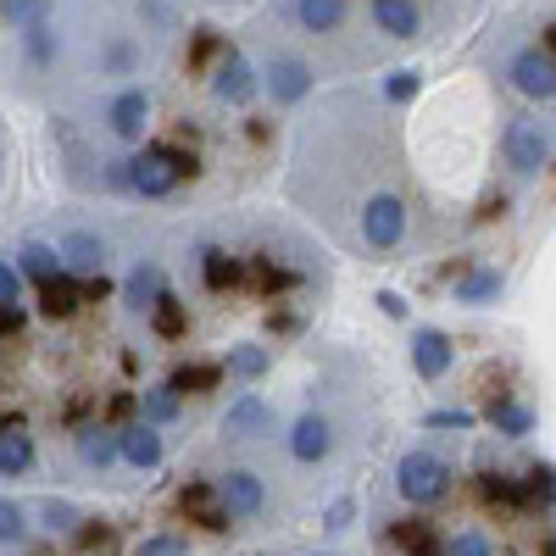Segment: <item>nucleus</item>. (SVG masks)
Wrapping results in <instances>:
<instances>
[{
	"instance_id": "393cba45",
	"label": "nucleus",
	"mask_w": 556,
	"mask_h": 556,
	"mask_svg": "<svg viewBox=\"0 0 556 556\" xmlns=\"http://www.w3.org/2000/svg\"><path fill=\"white\" fill-rule=\"evenodd\" d=\"M301 23H306L312 34L340 28V23H345V0H301Z\"/></svg>"
},
{
	"instance_id": "f704fd0d",
	"label": "nucleus",
	"mask_w": 556,
	"mask_h": 556,
	"mask_svg": "<svg viewBox=\"0 0 556 556\" xmlns=\"http://www.w3.org/2000/svg\"><path fill=\"white\" fill-rule=\"evenodd\" d=\"M134 556H184V540L178 534H156V540H139Z\"/></svg>"
},
{
	"instance_id": "9b49d317",
	"label": "nucleus",
	"mask_w": 556,
	"mask_h": 556,
	"mask_svg": "<svg viewBox=\"0 0 556 556\" xmlns=\"http://www.w3.org/2000/svg\"><path fill=\"white\" fill-rule=\"evenodd\" d=\"M412 362H417V374H424V379H445L451 340H445L440 329H417V334H412Z\"/></svg>"
},
{
	"instance_id": "c756f323",
	"label": "nucleus",
	"mask_w": 556,
	"mask_h": 556,
	"mask_svg": "<svg viewBox=\"0 0 556 556\" xmlns=\"http://www.w3.org/2000/svg\"><path fill=\"white\" fill-rule=\"evenodd\" d=\"M228 367H235L240 379H262V374H267V351H256V345H240L235 356H228Z\"/></svg>"
},
{
	"instance_id": "aec40b11",
	"label": "nucleus",
	"mask_w": 556,
	"mask_h": 556,
	"mask_svg": "<svg viewBox=\"0 0 556 556\" xmlns=\"http://www.w3.org/2000/svg\"><path fill=\"white\" fill-rule=\"evenodd\" d=\"M151 329H156L162 340H178L184 329H190V312H184V301H178L173 290H162V295L151 301Z\"/></svg>"
},
{
	"instance_id": "473e14b6",
	"label": "nucleus",
	"mask_w": 556,
	"mask_h": 556,
	"mask_svg": "<svg viewBox=\"0 0 556 556\" xmlns=\"http://www.w3.org/2000/svg\"><path fill=\"white\" fill-rule=\"evenodd\" d=\"M384 96H390V101H412V96H417V73H412V67H395V73L384 78Z\"/></svg>"
},
{
	"instance_id": "7ed1b4c3",
	"label": "nucleus",
	"mask_w": 556,
	"mask_h": 556,
	"mask_svg": "<svg viewBox=\"0 0 556 556\" xmlns=\"http://www.w3.org/2000/svg\"><path fill=\"white\" fill-rule=\"evenodd\" d=\"M401 235H406V206L395 195H374V201L362 206V240L374 245V251L401 245Z\"/></svg>"
},
{
	"instance_id": "4468645a",
	"label": "nucleus",
	"mask_w": 556,
	"mask_h": 556,
	"mask_svg": "<svg viewBox=\"0 0 556 556\" xmlns=\"http://www.w3.org/2000/svg\"><path fill=\"white\" fill-rule=\"evenodd\" d=\"M178 506H184V513H190L201 529H228V523H235V518H228L223 506H217V490H212V484H184Z\"/></svg>"
},
{
	"instance_id": "a878e982",
	"label": "nucleus",
	"mask_w": 556,
	"mask_h": 556,
	"mask_svg": "<svg viewBox=\"0 0 556 556\" xmlns=\"http://www.w3.org/2000/svg\"><path fill=\"white\" fill-rule=\"evenodd\" d=\"M212 384H217V367H206V362H190V367H178V374L167 379L173 395H206Z\"/></svg>"
},
{
	"instance_id": "7c9ffc66",
	"label": "nucleus",
	"mask_w": 556,
	"mask_h": 556,
	"mask_svg": "<svg viewBox=\"0 0 556 556\" xmlns=\"http://www.w3.org/2000/svg\"><path fill=\"white\" fill-rule=\"evenodd\" d=\"M39 518H45V529H51V534H73V523H78V513H73L67 501H45Z\"/></svg>"
},
{
	"instance_id": "58836bf2",
	"label": "nucleus",
	"mask_w": 556,
	"mask_h": 556,
	"mask_svg": "<svg viewBox=\"0 0 556 556\" xmlns=\"http://www.w3.org/2000/svg\"><path fill=\"white\" fill-rule=\"evenodd\" d=\"M0 301H23V273L12 262H0Z\"/></svg>"
},
{
	"instance_id": "dca6fc26",
	"label": "nucleus",
	"mask_w": 556,
	"mask_h": 556,
	"mask_svg": "<svg viewBox=\"0 0 556 556\" xmlns=\"http://www.w3.org/2000/svg\"><path fill=\"white\" fill-rule=\"evenodd\" d=\"M329 445H334V429L323 424V417H301V424L290 429V451L301 462H323V456H329Z\"/></svg>"
},
{
	"instance_id": "f3484780",
	"label": "nucleus",
	"mask_w": 556,
	"mask_h": 556,
	"mask_svg": "<svg viewBox=\"0 0 556 556\" xmlns=\"http://www.w3.org/2000/svg\"><path fill=\"white\" fill-rule=\"evenodd\" d=\"M56 256L67 262V273H84V278H89V273H101V267H106V245H101L96 235H67Z\"/></svg>"
},
{
	"instance_id": "39448f33",
	"label": "nucleus",
	"mask_w": 556,
	"mask_h": 556,
	"mask_svg": "<svg viewBox=\"0 0 556 556\" xmlns=\"http://www.w3.org/2000/svg\"><path fill=\"white\" fill-rule=\"evenodd\" d=\"M217 506L228 518H256L262 513V479L251 468H235V473H223L217 484Z\"/></svg>"
},
{
	"instance_id": "6ab92c4d",
	"label": "nucleus",
	"mask_w": 556,
	"mask_h": 556,
	"mask_svg": "<svg viewBox=\"0 0 556 556\" xmlns=\"http://www.w3.org/2000/svg\"><path fill=\"white\" fill-rule=\"evenodd\" d=\"M374 17H379V28L390 34V39H412L417 34V0H374Z\"/></svg>"
},
{
	"instance_id": "4c0bfd02",
	"label": "nucleus",
	"mask_w": 556,
	"mask_h": 556,
	"mask_svg": "<svg viewBox=\"0 0 556 556\" xmlns=\"http://www.w3.org/2000/svg\"><path fill=\"white\" fill-rule=\"evenodd\" d=\"M429 429H473V412H462V406H451V412H429Z\"/></svg>"
},
{
	"instance_id": "a211bd4d",
	"label": "nucleus",
	"mask_w": 556,
	"mask_h": 556,
	"mask_svg": "<svg viewBox=\"0 0 556 556\" xmlns=\"http://www.w3.org/2000/svg\"><path fill=\"white\" fill-rule=\"evenodd\" d=\"M78 456L89 462V468H112V462H117V429L112 424L78 429Z\"/></svg>"
},
{
	"instance_id": "6e6552de",
	"label": "nucleus",
	"mask_w": 556,
	"mask_h": 556,
	"mask_svg": "<svg viewBox=\"0 0 556 556\" xmlns=\"http://www.w3.org/2000/svg\"><path fill=\"white\" fill-rule=\"evenodd\" d=\"M117 456L134 462V468H156V462H162V434H156V424H128V429H117Z\"/></svg>"
},
{
	"instance_id": "0eeeda50",
	"label": "nucleus",
	"mask_w": 556,
	"mask_h": 556,
	"mask_svg": "<svg viewBox=\"0 0 556 556\" xmlns=\"http://www.w3.org/2000/svg\"><path fill=\"white\" fill-rule=\"evenodd\" d=\"M267 89H273V101H278V106H295L306 89H312V67L295 62V56H273V67H267Z\"/></svg>"
},
{
	"instance_id": "f8f14e48",
	"label": "nucleus",
	"mask_w": 556,
	"mask_h": 556,
	"mask_svg": "<svg viewBox=\"0 0 556 556\" xmlns=\"http://www.w3.org/2000/svg\"><path fill=\"white\" fill-rule=\"evenodd\" d=\"M146 123H151V96H146V89H123V96L112 101V134L139 139Z\"/></svg>"
},
{
	"instance_id": "bb28decb",
	"label": "nucleus",
	"mask_w": 556,
	"mask_h": 556,
	"mask_svg": "<svg viewBox=\"0 0 556 556\" xmlns=\"http://www.w3.org/2000/svg\"><path fill=\"white\" fill-rule=\"evenodd\" d=\"M17 273H28L34 285H39V278L62 273V256H56L51 245H39V240H34V245H23V251H17Z\"/></svg>"
},
{
	"instance_id": "2f4dec72",
	"label": "nucleus",
	"mask_w": 556,
	"mask_h": 556,
	"mask_svg": "<svg viewBox=\"0 0 556 556\" xmlns=\"http://www.w3.org/2000/svg\"><path fill=\"white\" fill-rule=\"evenodd\" d=\"M23 534H28V513H23L17 501H0V540H12V545H17Z\"/></svg>"
},
{
	"instance_id": "5701e85b",
	"label": "nucleus",
	"mask_w": 556,
	"mask_h": 556,
	"mask_svg": "<svg viewBox=\"0 0 556 556\" xmlns=\"http://www.w3.org/2000/svg\"><path fill=\"white\" fill-rule=\"evenodd\" d=\"M34 468V440L23 429H0V473H28Z\"/></svg>"
},
{
	"instance_id": "423d86ee",
	"label": "nucleus",
	"mask_w": 556,
	"mask_h": 556,
	"mask_svg": "<svg viewBox=\"0 0 556 556\" xmlns=\"http://www.w3.org/2000/svg\"><path fill=\"white\" fill-rule=\"evenodd\" d=\"M513 84L523 89L529 101H551V96H556V62H551L545 51H523V56L513 62Z\"/></svg>"
},
{
	"instance_id": "c03bdc74",
	"label": "nucleus",
	"mask_w": 556,
	"mask_h": 556,
	"mask_svg": "<svg viewBox=\"0 0 556 556\" xmlns=\"http://www.w3.org/2000/svg\"><path fill=\"white\" fill-rule=\"evenodd\" d=\"M379 312H384V317H406V301H401L395 290H379Z\"/></svg>"
},
{
	"instance_id": "f257e3e1",
	"label": "nucleus",
	"mask_w": 556,
	"mask_h": 556,
	"mask_svg": "<svg viewBox=\"0 0 556 556\" xmlns=\"http://www.w3.org/2000/svg\"><path fill=\"white\" fill-rule=\"evenodd\" d=\"M128 167V190H139V195H167L178 178H195V156H184V151H173V146H151V151H139L134 162H123Z\"/></svg>"
},
{
	"instance_id": "ddd939ff",
	"label": "nucleus",
	"mask_w": 556,
	"mask_h": 556,
	"mask_svg": "<svg viewBox=\"0 0 556 556\" xmlns=\"http://www.w3.org/2000/svg\"><path fill=\"white\" fill-rule=\"evenodd\" d=\"M223 429L235 434V440H262V434L273 429V412H267L256 395H240V401H235V412L223 417Z\"/></svg>"
},
{
	"instance_id": "37998d69",
	"label": "nucleus",
	"mask_w": 556,
	"mask_h": 556,
	"mask_svg": "<svg viewBox=\"0 0 556 556\" xmlns=\"http://www.w3.org/2000/svg\"><path fill=\"white\" fill-rule=\"evenodd\" d=\"M134 406H139V401H134V395L123 390V395H112V406H106V417H112V424H123V417H128Z\"/></svg>"
},
{
	"instance_id": "49530a36",
	"label": "nucleus",
	"mask_w": 556,
	"mask_h": 556,
	"mask_svg": "<svg viewBox=\"0 0 556 556\" xmlns=\"http://www.w3.org/2000/svg\"><path fill=\"white\" fill-rule=\"evenodd\" d=\"M212 51H217V34H201V39H195V62H206Z\"/></svg>"
},
{
	"instance_id": "ea45409f",
	"label": "nucleus",
	"mask_w": 556,
	"mask_h": 556,
	"mask_svg": "<svg viewBox=\"0 0 556 556\" xmlns=\"http://www.w3.org/2000/svg\"><path fill=\"white\" fill-rule=\"evenodd\" d=\"M17 329H23V306H17V301H0V334L12 340Z\"/></svg>"
},
{
	"instance_id": "9d476101",
	"label": "nucleus",
	"mask_w": 556,
	"mask_h": 556,
	"mask_svg": "<svg viewBox=\"0 0 556 556\" xmlns=\"http://www.w3.org/2000/svg\"><path fill=\"white\" fill-rule=\"evenodd\" d=\"M84 306V290H78V278L67 273H51V278H39V312L45 317H73Z\"/></svg>"
},
{
	"instance_id": "c85d7f7f",
	"label": "nucleus",
	"mask_w": 556,
	"mask_h": 556,
	"mask_svg": "<svg viewBox=\"0 0 556 556\" xmlns=\"http://www.w3.org/2000/svg\"><path fill=\"white\" fill-rule=\"evenodd\" d=\"M139 406H146V424H173V417H178V395L162 384V390H146V401H139Z\"/></svg>"
},
{
	"instance_id": "2eb2a0df",
	"label": "nucleus",
	"mask_w": 556,
	"mask_h": 556,
	"mask_svg": "<svg viewBox=\"0 0 556 556\" xmlns=\"http://www.w3.org/2000/svg\"><path fill=\"white\" fill-rule=\"evenodd\" d=\"M167 290V278H162V267L156 262H139L134 273H128V285H123V301H128V312H151V301Z\"/></svg>"
},
{
	"instance_id": "72a5a7b5",
	"label": "nucleus",
	"mask_w": 556,
	"mask_h": 556,
	"mask_svg": "<svg viewBox=\"0 0 556 556\" xmlns=\"http://www.w3.org/2000/svg\"><path fill=\"white\" fill-rule=\"evenodd\" d=\"M551 495H556V484H551V468H534V473L523 479V501H540V506H551Z\"/></svg>"
},
{
	"instance_id": "20e7f679",
	"label": "nucleus",
	"mask_w": 556,
	"mask_h": 556,
	"mask_svg": "<svg viewBox=\"0 0 556 556\" xmlns=\"http://www.w3.org/2000/svg\"><path fill=\"white\" fill-rule=\"evenodd\" d=\"M506 162H513L518 173H540V167L551 162V134H545V123L518 117L513 128H506Z\"/></svg>"
},
{
	"instance_id": "4be33fe9",
	"label": "nucleus",
	"mask_w": 556,
	"mask_h": 556,
	"mask_svg": "<svg viewBox=\"0 0 556 556\" xmlns=\"http://www.w3.org/2000/svg\"><path fill=\"white\" fill-rule=\"evenodd\" d=\"M390 540H395L406 556H440V545H434V523H429V518H406V523H395Z\"/></svg>"
},
{
	"instance_id": "79ce46f5",
	"label": "nucleus",
	"mask_w": 556,
	"mask_h": 556,
	"mask_svg": "<svg viewBox=\"0 0 556 556\" xmlns=\"http://www.w3.org/2000/svg\"><path fill=\"white\" fill-rule=\"evenodd\" d=\"M256 285L262 290H278V285H285V273H278L273 262H256Z\"/></svg>"
},
{
	"instance_id": "b1692460",
	"label": "nucleus",
	"mask_w": 556,
	"mask_h": 556,
	"mask_svg": "<svg viewBox=\"0 0 556 556\" xmlns=\"http://www.w3.org/2000/svg\"><path fill=\"white\" fill-rule=\"evenodd\" d=\"M490 429H501V434H529L534 429V417H529V406H518V401H490Z\"/></svg>"
},
{
	"instance_id": "412c9836",
	"label": "nucleus",
	"mask_w": 556,
	"mask_h": 556,
	"mask_svg": "<svg viewBox=\"0 0 556 556\" xmlns=\"http://www.w3.org/2000/svg\"><path fill=\"white\" fill-rule=\"evenodd\" d=\"M501 285H506V278H501L495 267H473V273H462V278H456V301H473V306H490V301L501 295Z\"/></svg>"
},
{
	"instance_id": "a19ab883",
	"label": "nucleus",
	"mask_w": 556,
	"mask_h": 556,
	"mask_svg": "<svg viewBox=\"0 0 556 556\" xmlns=\"http://www.w3.org/2000/svg\"><path fill=\"white\" fill-rule=\"evenodd\" d=\"M78 523H84V518H78ZM106 540H112L106 523H84V529H78V545H106Z\"/></svg>"
},
{
	"instance_id": "1a4fd4ad",
	"label": "nucleus",
	"mask_w": 556,
	"mask_h": 556,
	"mask_svg": "<svg viewBox=\"0 0 556 556\" xmlns=\"http://www.w3.org/2000/svg\"><path fill=\"white\" fill-rule=\"evenodd\" d=\"M212 89H217L223 101H235V106H240V101H251V96H256V73H251V62H245L240 51H228V56L217 62Z\"/></svg>"
},
{
	"instance_id": "f03ea898",
	"label": "nucleus",
	"mask_w": 556,
	"mask_h": 556,
	"mask_svg": "<svg viewBox=\"0 0 556 556\" xmlns=\"http://www.w3.org/2000/svg\"><path fill=\"white\" fill-rule=\"evenodd\" d=\"M395 484H401V495L412 506H429V501H440L451 490V468H445L440 456H429V451H412V456H401Z\"/></svg>"
},
{
	"instance_id": "cd10ccee",
	"label": "nucleus",
	"mask_w": 556,
	"mask_h": 556,
	"mask_svg": "<svg viewBox=\"0 0 556 556\" xmlns=\"http://www.w3.org/2000/svg\"><path fill=\"white\" fill-rule=\"evenodd\" d=\"M240 278H245V267L228 256V251H217V245L206 251V285H212V290H235Z\"/></svg>"
},
{
	"instance_id": "e433bc0d",
	"label": "nucleus",
	"mask_w": 556,
	"mask_h": 556,
	"mask_svg": "<svg viewBox=\"0 0 556 556\" xmlns=\"http://www.w3.org/2000/svg\"><path fill=\"white\" fill-rule=\"evenodd\" d=\"M445 556H490V540H484V534H456V540L445 545Z\"/></svg>"
},
{
	"instance_id": "a18cd8bd",
	"label": "nucleus",
	"mask_w": 556,
	"mask_h": 556,
	"mask_svg": "<svg viewBox=\"0 0 556 556\" xmlns=\"http://www.w3.org/2000/svg\"><path fill=\"white\" fill-rule=\"evenodd\" d=\"M345 523H351V501H334L329 506V529H345Z\"/></svg>"
},
{
	"instance_id": "c9c22d12",
	"label": "nucleus",
	"mask_w": 556,
	"mask_h": 556,
	"mask_svg": "<svg viewBox=\"0 0 556 556\" xmlns=\"http://www.w3.org/2000/svg\"><path fill=\"white\" fill-rule=\"evenodd\" d=\"M45 7H51V0H7V17L12 23H39Z\"/></svg>"
}]
</instances>
